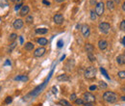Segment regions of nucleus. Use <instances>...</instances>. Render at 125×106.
Instances as JSON below:
<instances>
[{
  "instance_id": "79ce46f5",
  "label": "nucleus",
  "mask_w": 125,
  "mask_h": 106,
  "mask_svg": "<svg viewBox=\"0 0 125 106\" xmlns=\"http://www.w3.org/2000/svg\"><path fill=\"white\" fill-rule=\"evenodd\" d=\"M10 1H11V2H14V3H17H17H21V1H22V0H10Z\"/></svg>"
},
{
  "instance_id": "0eeeda50",
  "label": "nucleus",
  "mask_w": 125,
  "mask_h": 106,
  "mask_svg": "<svg viewBox=\"0 0 125 106\" xmlns=\"http://www.w3.org/2000/svg\"><path fill=\"white\" fill-rule=\"evenodd\" d=\"M53 21H54L56 24L60 25V24H62V23L65 21V18H64V16H63L62 14H56V15L53 17Z\"/></svg>"
},
{
  "instance_id": "f8f14e48",
  "label": "nucleus",
  "mask_w": 125,
  "mask_h": 106,
  "mask_svg": "<svg viewBox=\"0 0 125 106\" xmlns=\"http://www.w3.org/2000/svg\"><path fill=\"white\" fill-rule=\"evenodd\" d=\"M98 47L100 50H105L108 47V42L105 40H100L98 42Z\"/></svg>"
},
{
  "instance_id": "473e14b6",
  "label": "nucleus",
  "mask_w": 125,
  "mask_h": 106,
  "mask_svg": "<svg viewBox=\"0 0 125 106\" xmlns=\"http://www.w3.org/2000/svg\"><path fill=\"white\" fill-rule=\"evenodd\" d=\"M119 28H120V29H121L122 31H125V19H124V20H122V21L120 22Z\"/></svg>"
},
{
  "instance_id": "4468645a",
  "label": "nucleus",
  "mask_w": 125,
  "mask_h": 106,
  "mask_svg": "<svg viewBox=\"0 0 125 106\" xmlns=\"http://www.w3.org/2000/svg\"><path fill=\"white\" fill-rule=\"evenodd\" d=\"M57 80H58V81H61V82H64V81H69L70 78H69V76H68L67 74L64 73V74L58 75V76H57Z\"/></svg>"
},
{
  "instance_id": "864d4df0",
  "label": "nucleus",
  "mask_w": 125,
  "mask_h": 106,
  "mask_svg": "<svg viewBox=\"0 0 125 106\" xmlns=\"http://www.w3.org/2000/svg\"><path fill=\"white\" fill-rule=\"evenodd\" d=\"M0 91H1V87H0Z\"/></svg>"
},
{
  "instance_id": "20e7f679",
  "label": "nucleus",
  "mask_w": 125,
  "mask_h": 106,
  "mask_svg": "<svg viewBox=\"0 0 125 106\" xmlns=\"http://www.w3.org/2000/svg\"><path fill=\"white\" fill-rule=\"evenodd\" d=\"M83 99L85 102H94L95 101V97L90 93V92H86L83 94Z\"/></svg>"
},
{
  "instance_id": "ddd939ff",
  "label": "nucleus",
  "mask_w": 125,
  "mask_h": 106,
  "mask_svg": "<svg viewBox=\"0 0 125 106\" xmlns=\"http://www.w3.org/2000/svg\"><path fill=\"white\" fill-rule=\"evenodd\" d=\"M117 64H118V65H120V66L125 65V55L124 54H120V55H118V56L117 57Z\"/></svg>"
},
{
  "instance_id": "72a5a7b5",
  "label": "nucleus",
  "mask_w": 125,
  "mask_h": 106,
  "mask_svg": "<svg viewBox=\"0 0 125 106\" xmlns=\"http://www.w3.org/2000/svg\"><path fill=\"white\" fill-rule=\"evenodd\" d=\"M28 80H29V78H28L27 75H21V80H20V81H22V82H27Z\"/></svg>"
},
{
  "instance_id": "603ef678",
  "label": "nucleus",
  "mask_w": 125,
  "mask_h": 106,
  "mask_svg": "<svg viewBox=\"0 0 125 106\" xmlns=\"http://www.w3.org/2000/svg\"><path fill=\"white\" fill-rule=\"evenodd\" d=\"M121 100H123V101H125V97H121Z\"/></svg>"
},
{
  "instance_id": "9b49d317",
  "label": "nucleus",
  "mask_w": 125,
  "mask_h": 106,
  "mask_svg": "<svg viewBox=\"0 0 125 106\" xmlns=\"http://www.w3.org/2000/svg\"><path fill=\"white\" fill-rule=\"evenodd\" d=\"M74 65H75V62L73 59L68 60V62H67V65H66V70H67V71H71L72 69H73V67H74Z\"/></svg>"
},
{
  "instance_id": "5701e85b",
  "label": "nucleus",
  "mask_w": 125,
  "mask_h": 106,
  "mask_svg": "<svg viewBox=\"0 0 125 106\" xmlns=\"http://www.w3.org/2000/svg\"><path fill=\"white\" fill-rule=\"evenodd\" d=\"M90 17H91V19H92V20H96V18H97V15L95 14V12H94L93 10H91V12H90Z\"/></svg>"
},
{
  "instance_id": "3c124183",
  "label": "nucleus",
  "mask_w": 125,
  "mask_h": 106,
  "mask_svg": "<svg viewBox=\"0 0 125 106\" xmlns=\"http://www.w3.org/2000/svg\"><path fill=\"white\" fill-rule=\"evenodd\" d=\"M65 58H66V55H64V56H62V58H61V61H63V60H64Z\"/></svg>"
},
{
  "instance_id": "4be33fe9",
  "label": "nucleus",
  "mask_w": 125,
  "mask_h": 106,
  "mask_svg": "<svg viewBox=\"0 0 125 106\" xmlns=\"http://www.w3.org/2000/svg\"><path fill=\"white\" fill-rule=\"evenodd\" d=\"M87 56H88V58H89V60H90L91 62H95L96 58H95V56H94V54H93V52L87 53Z\"/></svg>"
},
{
  "instance_id": "c03bdc74",
  "label": "nucleus",
  "mask_w": 125,
  "mask_h": 106,
  "mask_svg": "<svg viewBox=\"0 0 125 106\" xmlns=\"http://www.w3.org/2000/svg\"><path fill=\"white\" fill-rule=\"evenodd\" d=\"M113 1H114V3H115L116 5H117V4L118 5V4L120 3V1H121V0H113Z\"/></svg>"
},
{
  "instance_id": "6ab92c4d",
  "label": "nucleus",
  "mask_w": 125,
  "mask_h": 106,
  "mask_svg": "<svg viewBox=\"0 0 125 106\" xmlns=\"http://www.w3.org/2000/svg\"><path fill=\"white\" fill-rule=\"evenodd\" d=\"M24 48H25V50H27V51L33 50V49H34V44H33V43H30V42L26 43L24 45Z\"/></svg>"
},
{
  "instance_id": "8fccbe9b",
  "label": "nucleus",
  "mask_w": 125,
  "mask_h": 106,
  "mask_svg": "<svg viewBox=\"0 0 125 106\" xmlns=\"http://www.w3.org/2000/svg\"><path fill=\"white\" fill-rule=\"evenodd\" d=\"M65 0H55V2H57V3H62V2H64Z\"/></svg>"
},
{
  "instance_id": "c9c22d12",
  "label": "nucleus",
  "mask_w": 125,
  "mask_h": 106,
  "mask_svg": "<svg viewBox=\"0 0 125 106\" xmlns=\"http://www.w3.org/2000/svg\"><path fill=\"white\" fill-rule=\"evenodd\" d=\"M96 89H97V86H96V85H92V86H90V88H89L90 91H95Z\"/></svg>"
},
{
  "instance_id": "2f4dec72",
  "label": "nucleus",
  "mask_w": 125,
  "mask_h": 106,
  "mask_svg": "<svg viewBox=\"0 0 125 106\" xmlns=\"http://www.w3.org/2000/svg\"><path fill=\"white\" fill-rule=\"evenodd\" d=\"M63 45H64V41L63 40H59L58 43H57V46L59 48H61V47H63Z\"/></svg>"
},
{
  "instance_id": "423d86ee",
  "label": "nucleus",
  "mask_w": 125,
  "mask_h": 106,
  "mask_svg": "<svg viewBox=\"0 0 125 106\" xmlns=\"http://www.w3.org/2000/svg\"><path fill=\"white\" fill-rule=\"evenodd\" d=\"M81 32L84 38H89L91 35V30H90V26L88 24H83L81 27Z\"/></svg>"
},
{
  "instance_id": "412c9836",
  "label": "nucleus",
  "mask_w": 125,
  "mask_h": 106,
  "mask_svg": "<svg viewBox=\"0 0 125 106\" xmlns=\"http://www.w3.org/2000/svg\"><path fill=\"white\" fill-rule=\"evenodd\" d=\"M17 39V35L16 34V33H12L10 36H9V41L11 42V43H14V42H16V40Z\"/></svg>"
},
{
  "instance_id": "09e8293b",
  "label": "nucleus",
  "mask_w": 125,
  "mask_h": 106,
  "mask_svg": "<svg viewBox=\"0 0 125 106\" xmlns=\"http://www.w3.org/2000/svg\"><path fill=\"white\" fill-rule=\"evenodd\" d=\"M81 27H82V25H80V24H77V25H76V29H78V30H79V29H81Z\"/></svg>"
},
{
  "instance_id": "7c9ffc66",
  "label": "nucleus",
  "mask_w": 125,
  "mask_h": 106,
  "mask_svg": "<svg viewBox=\"0 0 125 106\" xmlns=\"http://www.w3.org/2000/svg\"><path fill=\"white\" fill-rule=\"evenodd\" d=\"M13 102V97H7L6 98H5V103L6 104H10V103H12Z\"/></svg>"
},
{
  "instance_id": "9d476101",
  "label": "nucleus",
  "mask_w": 125,
  "mask_h": 106,
  "mask_svg": "<svg viewBox=\"0 0 125 106\" xmlns=\"http://www.w3.org/2000/svg\"><path fill=\"white\" fill-rule=\"evenodd\" d=\"M29 12H30V8H29V6H27V5H23V6H22V8H21V9H20V11H19V16H20V17L28 16Z\"/></svg>"
},
{
  "instance_id": "bb28decb",
  "label": "nucleus",
  "mask_w": 125,
  "mask_h": 106,
  "mask_svg": "<svg viewBox=\"0 0 125 106\" xmlns=\"http://www.w3.org/2000/svg\"><path fill=\"white\" fill-rule=\"evenodd\" d=\"M100 71H101V73H102V74H103V75H104V76H105L107 79H110V76L108 75V72H107V71H105V70H104L102 67L100 68Z\"/></svg>"
},
{
  "instance_id": "de8ad7c7",
  "label": "nucleus",
  "mask_w": 125,
  "mask_h": 106,
  "mask_svg": "<svg viewBox=\"0 0 125 106\" xmlns=\"http://www.w3.org/2000/svg\"><path fill=\"white\" fill-rule=\"evenodd\" d=\"M121 8H122V10H123V11H125V0H124V2L122 3V6H121Z\"/></svg>"
},
{
  "instance_id": "393cba45",
  "label": "nucleus",
  "mask_w": 125,
  "mask_h": 106,
  "mask_svg": "<svg viewBox=\"0 0 125 106\" xmlns=\"http://www.w3.org/2000/svg\"><path fill=\"white\" fill-rule=\"evenodd\" d=\"M74 102L75 104H77V105H84L85 104V101H84L83 98H76V100Z\"/></svg>"
},
{
  "instance_id": "f257e3e1",
  "label": "nucleus",
  "mask_w": 125,
  "mask_h": 106,
  "mask_svg": "<svg viewBox=\"0 0 125 106\" xmlns=\"http://www.w3.org/2000/svg\"><path fill=\"white\" fill-rule=\"evenodd\" d=\"M118 97L116 93L114 92H111V91H107L103 94V99L108 102V103H115L117 100Z\"/></svg>"
},
{
  "instance_id": "58836bf2",
  "label": "nucleus",
  "mask_w": 125,
  "mask_h": 106,
  "mask_svg": "<svg viewBox=\"0 0 125 106\" xmlns=\"http://www.w3.org/2000/svg\"><path fill=\"white\" fill-rule=\"evenodd\" d=\"M85 106H94V102H85Z\"/></svg>"
},
{
  "instance_id": "a211bd4d",
  "label": "nucleus",
  "mask_w": 125,
  "mask_h": 106,
  "mask_svg": "<svg viewBox=\"0 0 125 106\" xmlns=\"http://www.w3.org/2000/svg\"><path fill=\"white\" fill-rule=\"evenodd\" d=\"M37 43H38L40 45L44 46V45H46V44H47L48 41H47V39H45V38H40V39H38V40H37Z\"/></svg>"
},
{
  "instance_id": "a18cd8bd",
  "label": "nucleus",
  "mask_w": 125,
  "mask_h": 106,
  "mask_svg": "<svg viewBox=\"0 0 125 106\" xmlns=\"http://www.w3.org/2000/svg\"><path fill=\"white\" fill-rule=\"evenodd\" d=\"M121 44H123V46H125V36L122 38V41H121Z\"/></svg>"
},
{
  "instance_id": "6e6552de",
  "label": "nucleus",
  "mask_w": 125,
  "mask_h": 106,
  "mask_svg": "<svg viewBox=\"0 0 125 106\" xmlns=\"http://www.w3.org/2000/svg\"><path fill=\"white\" fill-rule=\"evenodd\" d=\"M24 25V21L21 19V18H17V19H15L14 20V22H13V26L15 29H17V30H19V29H21L22 27Z\"/></svg>"
},
{
  "instance_id": "f704fd0d",
  "label": "nucleus",
  "mask_w": 125,
  "mask_h": 106,
  "mask_svg": "<svg viewBox=\"0 0 125 106\" xmlns=\"http://www.w3.org/2000/svg\"><path fill=\"white\" fill-rule=\"evenodd\" d=\"M76 98H77V96H76V94H71V95H70V100H72V101H75V100H76Z\"/></svg>"
},
{
  "instance_id": "1a4fd4ad",
  "label": "nucleus",
  "mask_w": 125,
  "mask_h": 106,
  "mask_svg": "<svg viewBox=\"0 0 125 106\" xmlns=\"http://www.w3.org/2000/svg\"><path fill=\"white\" fill-rule=\"evenodd\" d=\"M46 52V49L43 47V46H41L39 48H37L35 51H34V56L37 57V58H40V57H42Z\"/></svg>"
},
{
  "instance_id": "a878e982",
  "label": "nucleus",
  "mask_w": 125,
  "mask_h": 106,
  "mask_svg": "<svg viewBox=\"0 0 125 106\" xmlns=\"http://www.w3.org/2000/svg\"><path fill=\"white\" fill-rule=\"evenodd\" d=\"M16 45H17V42H14V43H12L11 44H10V46H9V49H8V53H11L13 51V49L16 47Z\"/></svg>"
},
{
  "instance_id": "f03ea898",
  "label": "nucleus",
  "mask_w": 125,
  "mask_h": 106,
  "mask_svg": "<svg viewBox=\"0 0 125 106\" xmlns=\"http://www.w3.org/2000/svg\"><path fill=\"white\" fill-rule=\"evenodd\" d=\"M84 75L87 79H92V78H94L95 75H96V69L93 67V66H91L89 68H87V70L85 71L84 72Z\"/></svg>"
},
{
  "instance_id": "cd10ccee",
  "label": "nucleus",
  "mask_w": 125,
  "mask_h": 106,
  "mask_svg": "<svg viewBox=\"0 0 125 106\" xmlns=\"http://www.w3.org/2000/svg\"><path fill=\"white\" fill-rule=\"evenodd\" d=\"M99 88L100 89H106L107 87H108V85H107V83H105L104 81H100L99 82Z\"/></svg>"
},
{
  "instance_id": "2eb2a0df",
  "label": "nucleus",
  "mask_w": 125,
  "mask_h": 106,
  "mask_svg": "<svg viewBox=\"0 0 125 106\" xmlns=\"http://www.w3.org/2000/svg\"><path fill=\"white\" fill-rule=\"evenodd\" d=\"M35 32L36 34H39V35H45L48 33V29L47 28H37Z\"/></svg>"
},
{
  "instance_id": "dca6fc26",
  "label": "nucleus",
  "mask_w": 125,
  "mask_h": 106,
  "mask_svg": "<svg viewBox=\"0 0 125 106\" xmlns=\"http://www.w3.org/2000/svg\"><path fill=\"white\" fill-rule=\"evenodd\" d=\"M116 4L114 3V1L113 0H108L107 2H106V7H107V9L108 10H110V11H113L114 9H115V6Z\"/></svg>"
},
{
  "instance_id": "39448f33",
  "label": "nucleus",
  "mask_w": 125,
  "mask_h": 106,
  "mask_svg": "<svg viewBox=\"0 0 125 106\" xmlns=\"http://www.w3.org/2000/svg\"><path fill=\"white\" fill-rule=\"evenodd\" d=\"M98 27H99V31L103 34H108L111 29V25L108 22H100Z\"/></svg>"
},
{
  "instance_id": "a19ab883",
  "label": "nucleus",
  "mask_w": 125,
  "mask_h": 106,
  "mask_svg": "<svg viewBox=\"0 0 125 106\" xmlns=\"http://www.w3.org/2000/svg\"><path fill=\"white\" fill-rule=\"evenodd\" d=\"M42 3L45 4L46 6H50V2L49 1H47V0H42Z\"/></svg>"
},
{
  "instance_id": "c756f323",
  "label": "nucleus",
  "mask_w": 125,
  "mask_h": 106,
  "mask_svg": "<svg viewBox=\"0 0 125 106\" xmlns=\"http://www.w3.org/2000/svg\"><path fill=\"white\" fill-rule=\"evenodd\" d=\"M22 3H17V4H16V6H15V11H20V9L22 8Z\"/></svg>"
},
{
  "instance_id": "7ed1b4c3",
  "label": "nucleus",
  "mask_w": 125,
  "mask_h": 106,
  "mask_svg": "<svg viewBox=\"0 0 125 106\" xmlns=\"http://www.w3.org/2000/svg\"><path fill=\"white\" fill-rule=\"evenodd\" d=\"M104 10H105V5L104 3L101 1V2H98L96 5H95V14L97 15V17H101L103 14H104Z\"/></svg>"
},
{
  "instance_id": "4c0bfd02",
  "label": "nucleus",
  "mask_w": 125,
  "mask_h": 106,
  "mask_svg": "<svg viewBox=\"0 0 125 106\" xmlns=\"http://www.w3.org/2000/svg\"><path fill=\"white\" fill-rule=\"evenodd\" d=\"M90 4H91L92 6H94V5L97 4V1H96V0H90Z\"/></svg>"
},
{
  "instance_id": "49530a36",
  "label": "nucleus",
  "mask_w": 125,
  "mask_h": 106,
  "mask_svg": "<svg viewBox=\"0 0 125 106\" xmlns=\"http://www.w3.org/2000/svg\"><path fill=\"white\" fill-rule=\"evenodd\" d=\"M19 42H20V44H23V38H22V37H21V36H20V37H19Z\"/></svg>"
},
{
  "instance_id": "c85d7f7f",
  "label": "nucleus",
  "mask_w": 125,
  "mask_h": 106,
  "mask_svg": "<svg viewBox=\"0 0 125 106\" xmlns=\"http://www.w3.org/2000/svg\"><path fill=\"white\" fill-rule=\"evenodd\" d=\"M117 76L120 78V79H125V71H121L117 73Z\"/></svg>"
},
{
  "instance_id": "ea45409f",
  "label": "nucleus",
  "mask_w": 125,
  "mask_h": 106,
  "mask_svg": "<svg viewBox=\"0 0 125 106\" xmlns=\"http://www.w3.org/2000/svg\"><path fill=\"white\" fill-rule=\"evenodd\" d=\"M57 92H58V91H57V88H56L55 86H53V87H52V93H53V94H57Z\"/></svg>"
},
{
  "instance_id": "aec40b11",
  "label": "nucleus",
  "mask_w": 125,
  "mask_h": 106,
  "mask_svg": "<svg viewBox=\"0 0 125 106\" xmlns=\"http://www.w3.org/2000/svg\"><path fill=\"white\" fill-rule=\"evenodd\" d=\"M33 21H34V17H33L32 15L26 16V18H25V22H26V23L31 24V23H33Z\"/></svg>"
},
{
  "instance_id": "5fc2aeb1",
  "label": "nucleus",
  "mask_w": 125,
  "mask_h": 106,
  "mask_svg": "<svg viewBox=\"0 0 125 106\" xmlns=\"http://www.w3.org/2000/svg\"><path fill=\"white\" fill-rule=\"evenodd\" d=\"M124 55H125V51H124Z\"/></svg>"
},
{
  "instance_id": "f3484780",
  "label": "nucleus",
  "mask_w": 125,
  "mask_h": 106,
  "mask_svg": "<svg viewBox=\"0 0 125 106\" xmlns=\"http://www.w3.org/2000/svg\"><path fill=\"white\" fill-rule=\"evenodd\" d=\"M85 50L87 51V53L93 52V51H94V46H93L92 44H86V45H85Z\"/></svg>"
},
{
  "instance_id": "e433bc0d",
  "label": "nucleus",
  "mask_w": 125,
  "mask_h": 106,
  "mask_svg": "<svg viewBox=\"0 0 125 106\" xmlns=\"http://www.w3.org/2000/svg\"><path fill=\"white\" fill-rule=\"evenodd\" d=\"M11 65H12V62L10 60H6L4 63V66H11Z\"/></svg>"
},
{
  "instance_id": "b1692460",
  "label": "nucleus",
  "mask_w": 125,
  "mask_h": 106,
  "mask_svg": "<svg viewBox=\"0 0 125 106\" xmlns=\"http://www.w3.org/2000/svg\"><path fill=\"white\" fill-rule=\"evenodd\" d=\"M59 104L62 106H71L70 105V103H69L67 100H66V99H60Z\"/></svg>"
},
{
  "instance_id": "37998d69",
  "label": "nucleus",
  "mask_w": 125,
  "mask_h": 106,
  "mask_svg": "<svg viewBox=\"0 0 125 106\" xmlns=\"http://www.w3.org/2000/svg\"><path fill=\"white\" fill-rule=\"evenodd\" d=\"M15 80H16V81H20V80H21V75H18V76L15 77Z\"/></svg>"
}]
</instances>
